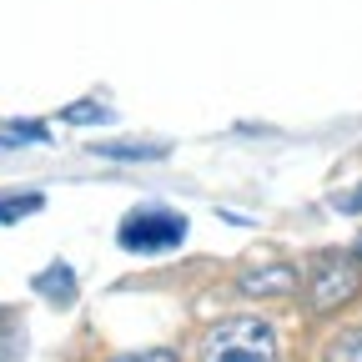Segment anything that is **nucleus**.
<instances>
[{
	"instance_id": "4",
	"label": "nucleus",
	"mask_w": 362,
	"mask_h": 362,
	"mask_svg": "<svg viewBox=\"0 0 362 362\" xmlns=\"http://www.w3.org/2000/svg\"><path fill=\"white\" fill-rule=\"evenodd\" d=\"M237 287H242L247 297H287V292H297V272H292L287 262H267V267L242 272Z\"/></svg>"
},
{
	"instance_id": "2",
	"label": "nucleus",
	"mask_w": 362,
	"mask_h": 362,
	"mask_svg": "<svg viewBox=\"0 0 362 362\" xmlns=\"http://www.w3.org/2000/svg\"><path fill=\"white\" fill-rule=\"evenodd\" d=\"M362 292V262L352 252H322L307 272V307L317 317L342 312L352 297Z\"/></svg>"
},
{
	"instance_id": "3",
	"label": "nucleus",
	"mask_w": 362,
	"mask_h": 362,
	"mask_svg": "<svg viewBox=\"0 0 362 362\" xmlns=\"http://www.w3.org/2000/svg\"><path fill=\"white\" fill-rule=\"evenodd\" d=\"M187 237V221L166 206H141L121 221V247L126 252H166Z\"/></svg>"
},
{
	"instance_id": "6",
	"label": "nucleus",
	"mask_w": 362,
	"mask_h": 362,
	"mask_svg": "<svg viewBox=\"0 0 362 362\" xmlns=\"http://www.w3.org/2000/svg\"><path fill=\"white\" fill-rule=\"evenodd\" d=\"M116 362H176V352H166V347H146V352H126V357H116Z\"/></svg>"
},
{
	"instance_id": "5",
	"label": "nucleus",
	"mask_w": 362,
	"mask_h": 362,
	"mask_svg": "<svg viewBox=\"0 0 362 362\" xmlns=\"http://www.w3.org/2000/svg\"><path fill=\"white\" fill-rule=\"evenodd\" d=\"M322 362H362V327H347L327 342V357Z\"/></svg>"
},
{
	"instance_id": "7",
	"label": "nucleus",
	"mask_w": 362,
	"mask_h": 362,
	"mask_svg": "<svg viewBox=\"0 0 362 362\" xmlns=\"http://www.w3.org/2000/svg\"><path fill=\"white\" fill-rule=\"evenodd\" d=\"M106 111H96V106H71L66 111V121H101Z\"/></svg>"
},
{
	"instance_id": "1",
	"label": "nucleus",
	"mask_w": 362,
	"mask_h": 362,
	"mask_svg": "<svg viewBox=\"0 0 362 362\" xmlns=\"http://www.w3.org/2000/svg\"><path fill=\"white\" fill-rule=\"evenodd\" d=\"M202 362H277V332L262 317H226L202 337Z\"/></svg>"
},
{
	"instance_id": "8",
	"label": "nucleus",
	"mask_w": 362,
	"mask_h": 362,
	"mask_svg": "<svg viewBox=\"0 0 362 362\" xmlns=\"http://www.w3.org/2000/svg\"><path fill=\"white\" fill-rule=\"evenodd\" d=\"M352 257H357V262H362V237H357V247H352Z\"/></svg>"
}]
</instances>
